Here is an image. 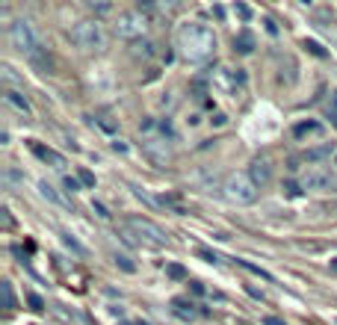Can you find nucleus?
Masks as SVG:
<instances>
[{"instance_id":"obj_5","label":"nucleus","mask_w":337,"mask_h":325,"mask_svg":"<svg viewBox=\"0 0 337 325\" xmlns=\"http://www.w3.org/2000/svg\"><path fill=\"white\" fill-rule=\"evenodd\" d=\"M71 42L80 50H104V42H107V39H104V30H101L98 21L86 18V21H77V24L71 27Z\"/></svg>"},{"instance_id":"obj_19","label":"nucleus","mask_w":337,"mask_h":325,"mask_svg":"<svg viewBox=\"0 0 337 325\" xmlns=\"http://www.w3.org/2000/svg\"><path fill=\"white\" fill-rule=\"evenodd\" d=\"M166 275L175 278V281H186V278H190V275H186V269H183L181 263H168L166 266Z\"/></svg>"},{"instance_id":"obj_14","label":"nucleus","mask_w":337,"mask_h":325,"mask_svg":"<svg viewBox=\"0 0 337 325\" xmlns=\"http://www.w3.org/2000/svg\"><path fill=\"white\" fill-rule=\"evenodd\" d=\"M39 193H42V198H45V201H50V204H57V207H68V201H65V198L60 195V189H53V186H50L48 181H42V183H39Z\"/></svg>"},{"instance_id":"obj_3","label":"nucleus","mask_w":337,"mask_h":325,"mask_svg":"<svg viewBox=\"0 0 337 325\" xmlns=\"http://www.w3.org/2000/svg\"><path fill=\"white\" fill-rule=\"evenodd\" d=\"M9 42H12L15 50H21L27 60H33V56H39L42 53V39H39V33L33 30V24L27 21V18H15L12 24H9Z\"/></svg>"},{"instance_id":"obj_4","label":"nucleus","mask_w":337,"mask_h":325,"mask_svg":"<svg viewBox=\"0 0 337 325\" xmlns=\"http://www.w3.org/2000/svg\"><path fill=\"white\" fill-rule=\"evenodd\" d=\"M124 228L130 231L133 237H139L142 245H154V248L168 245V234L160 228L157 222H151L148 216H127L124 219Z\"/></svg>"},{"instance_id":"obj_32","label":"nucleus","mask_w":337,"mask_h":325,"mask_svg":"<svg viewBox=\"0 0 337 325\" xmlns=\"http://www.w3.org/2000/svg\"><path fill=\"white\" fill-rule=\"evenodd\" d=\"M92 210H95L101 219H109V213H107V207H104V204H92Z\"/></svg>"},{"instance_id":"obj_24","label":"nucleus","mask_w":337,"mask_h":325,"mask_svg":"<svg viewBox=\"0 0 337 325\" xmlns=\"http://www.w3.org/2000/svg\"><path fill=\"white\" fill-rule=\"evenodd\" d=\"M305 48L311 50L313 56H320V60H325V56H328V53H325V48L320 45V42H308V39H305Z\"/></svg>"},{"instance_id":"obj_7","label":"nucleus","mask_w":337,"mask_h":325,"mask_svg":"<svg viewBox=\"0 0 337 325\" xmlns=\"http://www.w3.org/2000/svg\"><path fill=\"white\" fill-rule=\"evenodd\" d=\"M142 151H145V157L154 163V166H166L168 160H172V151H168V145L163 142V139H145L142 142Z\"/></svg>"},{"instance_id":"obj_15","label":"nucleus","mask_w":337,"mask_h":325,"mask_svg":"<svg viewBox=\"0 0 337 325\" xmlns=\"http://www.w3.org/2000/svg\"><path fill=\"white\" fill-rule=\"evenodd\" d=\"M234 50H240V53H252L254 50V36L249 30H240V33L234 36Z\"/></svg>"},{"instance_id":"obj_34","label":"nucleus","mask_w":337,"mask_h":325,"mask_svg":"<svg viewBox=\"0 0 337 325\" xmlns=\"http://www.w3.org/2000/svg\"><path fill=\"white\" fill-rule=\"evenodd\" d=\"M264 325H284V322H281L278 316H266V319H264Z\"/></svg>"},{"instance_id":"obj_18","label":"nucleus","mask_w":337,"mask_h":325,"mask_svg":"<svg viewBox=\"0 0 337 325\" xmlns=\"http://www.w3.org/2000/svg\"><path fill=\"white\" fill-rule=\"evenodd\" d=\"M172 304H175V313H178L181 319H193V316H195V311H193V308H186V301H183V299H175Z\"/></svg>"},{"instance_id":"obj_6","label":"nucleus","mask_w":337,"mask_h":325,"mask_svg":"<svg viewBox=\"0 0 337 325\" xmlns=\"http://www.w3.org/2000/svg\"><path fill=\"white\" fill-rule=\"evenodd\" d=\"M145 30H148V18H145L139 9L121 12L119 18H116V36L119 39H142Z\"/></svg>"},{"instance_id":"obj_20","label":"nucleus","mask_w":337,"mask_h":325,"mask_svg":"<svg viewBox=\"0 0 337 325\" xmlns=\"http://www.w3.org/2000/svg\"><path fill=\"white\" fill-rule=\"evenodd\" d=\"M60 237H62V242H65V245H68V248H71L74 254H86V248H83V245H80V242H77V240H74V237H71V234H68V231H62Z\"/></svg>"},{"instance_id":"obj_8","label":"nucleus","mask_w":337,"mask_h":325,"mask_svg":"<svg viewBox=\"0 0 337 325\" xmlns=\"http://www.w3.org/2000/svg\"><path fill=\"white\" fill-rule=\"evenodd\" d=\"M334 183H337L334 175L328 169H311L302 178V186H305V189H331Z\"/></svg>"},{"instance_id":"obj_35","label":"nucleus","mask_w":337,"mask_h":325,"mask_svg":"<svg viewBox=\"0 0 337 325\" xmlns=\"http://www.w3.org/2000/svg\"><path fill=\"white\" fill-rule=\"evenodd\" d=\"M213 124H216V127H222V124H225V116H222V112H219V116H213Z\"/></svg>"},{"instance_id":"obj_26","label":"nucleus","mask_w":337,"mask_h":325,"mask_svg":"<svg viewBox=\"0 0 337 325\" xmlns=\"http://www.w3.org/2000/svg\"><path fill=\"white\" fill-rule=\"evenodd\" d=\"M62 186H65L68 193H77V189H80V178H71V175H68V178L62 181Z\"/></svg>"},{"instance_id":"obj_16","label":"nucleus","mask_w":337,"mask_h":325,"mask_svg":"<svg viewBox=\"0 0 337 325\" xmlns=\"http://www.w3.org/2000/svg\"><path fill=\"white\" fill-rule=\"evenodd\" d=\"M311 133H323V124H320V121H302V124H296V127H293V136H296V139H302V136H311Z\"/></svg>"},{"instance_id":"obj_22","label":"nucleus","mask_w":337,"mask_h":325,"mask_svg":"<svg viewBox=\"0 0 337 325\" xmlns=\"http://www.w3.org/2000/svg\"><path fill=\"white\" fill-rule=\"evenodd\" d=\"M130 189H133V195H136V198H142L145 204L157 207V198H154V195H148V193H145V189H142V186H136V183H130Z\"/></svg>"},{"instance_id":"obj_23","label":"nucleus","mask_w":337,"mask_h":325,"mask_svg":"<svg viewBox=\"0 0 337 325\" xmlns=\"http://www.w3.org/2000/svg\"><path fill=\"white\" fill-rule=\"evenodd\" d=\"M116 266H121L124 272H136V263H133L127 254H119V252H116Z\"/></svg>"},{"instance_id":"obj_25","label":"nucleus","mask_w":337,"mask_h":325,"mask_svg":"<svg viewBox=\"0 0 337 325\" xmlns=\"http://www.w3.org/2000/svg\"><path fill=\"white\" fill-rule=\"evenodd\" d=\"M0 71H3V80H6V83H9V86H15V83H18V77H15L12 65H3V68H0Z\"/></svg>"},{"instance_id":"obj_12","label":"nucleus","mask_w":337,"mask_h":325,"mask_svg":"<svg viewBox=\"0 0 337 325\" xmlns=\"http://www.w3.org/2000/svg\"><path fill=\"white\" fill-rule=\"evenodd\" d=\"M249 178H252L257 186H266V183L272 181V166H269V160H252V166H249Z\"/></svg>"},{"instance_id":"obj_36","label":"nucleus","mask_w":337,"mask_h":325,"mask_svg":"<svg viewBox=\"0 0 337 325\" xmlns=\"http://www.w3.org/2000/svg\"><path fill=\"white\" fill-rule=\"evenodd\" d=\"M331 272H337V260H331Z\"/></svg>"},{"instance_id":"obj_2","label":"nucleus","mask_w":337,"mask_h":325,"mask_svg":"<svg viewBox=\"0 0 337 325\" xmlns=\"http://www.w3.org/2000/svg\"><path fill=\"white\" fill-rule=\"evenodd\" d=\"M257 183L249 178V171H231L228 178L222 181V195L228 198L231 204H240V207H246V204H254L257 201Z\"/></svg>"},{"instance_id":"obj_31","label":"nucleus","mask_w":337,"mask_h":325,"mask_svg":"<svg viewBox=\"0 0 337 325\" xmlns=\"http://www.w3.org/2000/svg\"><path fill=\"white\" fill-rule=\"evenodd\" d=\"M0 213H3V228H12V213H9V210H6V207H3V210H0Z\"/></svg>"},{"instance_id":"obj_37","label":"nucleus","mask_w":337,"mask_h":325,"mask_svg":"<svg viewBox=\"0 0 337 325\" xmlns=\"http://www.w3.org/2000/svg\"><path fill=\"white\" fill-rule=\"evenodd\" d=\"M331 163H334V169H337V154H334V157H331Z\"/></svg>"},{"instance_id":"obj_9","label":"nucleus","mask_w":337,"mask_h":325,"mask_svg":"<svg viewBox=\"0 0 337 325\" xmlns=\"http://www.w3.org/2000/svg\"><path fill=\"white\" fill-rule=\"evenodd\" d=\"M30 151L42 160V163H48L50 169H62L65 166V157L60 154V151H53V148H48V145H42V142H30Z\"/></svg>"},{"instance_id":"obj_30","label":"nucleus","mask_w":337,"mask_h":325,"mask_svg":"<svg viewBox=\"0 0 337 325\" xmlns=\"http://www.w3.org/2000/svg\"><path fill=\"white\" fill-rule=\"evenodd\" d=\"M136 53H142V56H151V53H154V45H151V42H142V45H136Z\"/></svg>"},{"instance_id":"obj_33","label":"nucleus","mask_w":337,"mask_h":325,"mask_svg":"<svg viewBox=\"0 0 337 325\" xmlns=\"http://www.w3.org/2000/svg\"><path fill=\"white\" fill-rule=\"evenodd\" d=\"M92 9H95V12H109L113 6H109V3H92Z\"/></svg>"},{"instance_id":"obj_39","label":"nucleus","mask_w":337,"mask_h":325,"mask_svg":"<svg viewBox=\"0 0 337 325\" xmlns=\"http://www.w3.org/2000/svg\"><path fill=\"white\" fill-rule=\"evenodd\" d=\"M136 325H148V322H136Z\"/></svg>"},{"instance_id":"obj_29","label":"nucleus","mask_w":337,"mask_h":325,"mask_svg":"<svg viewBox=\"0 0 337 325\" xmlns=\"http://www.w3.org/2000/svg\"><path fill=\"white\" fill-rule=\"evenodd\" d=\"M77 178H80V183H86V186H95V175H92V171H80V175H77Z\"/></svg>"},{"instance_id":"obj_28","label":"nucleus","mask_w":337,"mask_h":325,"mask_svg":"<svg viewBox=\"0 0 337 325\" xmlns=\"http://www.w3.org/2000/svg\"><path fill=\"white\" fill-rule=\"evenodd\" d=\"M234 9H237V15H240L242 21H249V18H252V9H249V6H246V3H237V6H234Z\"/></svg>"},{"instance_id":"obj_17","label":"nucleus","mask_w":337,"mask_h":325,"mask_svg":"<svg viewBox=\"0 0 337 325\" xmlns=\"http://www.w3.org/2000/svg\"><path fill=\"white\" fill-rule=\"evenodd\" d=\"M0 290H3V311H15V304H18V301H15L12 284H9V281H3V284H0Z\"/></svg>"},{"instance_id":"obj_1","label":"nucleus","mask_w":337,"mask_h":325,"mask_svg":"<svg viewBox=\"0 0 337 325\" xmlns=\"http://www.w3.org/2000/svg\"><path fill=\"white\" fill-rule=\"evenodd\" d=\"M178 48H181L183 60L190 62H204L213 56V50H216V36H213V30L204 24H186L181 27V33H178Z\"/></svg>"},{"instance_id":"obj_10","label":"nucleus","mask_w":337,"mask_h":325,"mask_svg":"<svg viewBox=\"0 0 337 325\" xmlns=\"http://www.w3.org/2000/svg\"><path fill=\"white\" fill-rule=\"evenodd\" d=\"M213 83H216L225 95H234V92H237V86L242 83V74L228 71V68H219V71L213 74Z\"/></svg>"},{"instance_id":"obj_27","label":"nucleus","mask_w":337,"mask_h":325,"mask_svg":"<svg viewBox=\"0 0 337 325\" xmlns=\"http://www.w3.org/2000/svg\"><path fill=\"white\" fill-rule=\"evenodd\" d=\"M27 301H30V308H33V311H45V299H42V296H36V293H33V296H30V299H27Z\"/></svg>"},{"instance_id":"obj_11","label":"nucleus","mask_w":337,"mask_h":325,"mask_svg":"<svg viewBox=\"0 0 337 325\" xmlns=\"http://www.w3.org/2000/svg\"><path fill=\"white\" fill-rule=\"evenodd\" d=\"M3 101H6V107H12L15 112H21L24 119H33V107H30V101H27L18 89H6V92H3Z\"/></svg>"},{"instance_id":"obj_38","label":"nucleus","mask_w":337,"mask_h":325,"mask_svg":"<svg viewBox=\"0 0 337 325\" xmlns=\"http://www.w3.org/2000/svg\"><path fill=\"white\" fill-rule=\"evenodd\" d=\"M121 325H136V322H121Z\"/></svg>"},{"instance_id":"obj_13","label":"nucleus","mask_w":337,"mask_h":325,"mask_svg":"<svg viewBox=\"0 0 337 325\" xmlns=\"http://www.w3.org/2000/svg\"><path fill=\"white\" fill-rule=\"evenodd\" d=\"M337 154V148L331 142H325V145H320V148H311V151H305L302 154V160L305 163H323V160H328V157H334Z\"/></svg>"},{"instance_id":"obj_21","label":"nucleus","mask_w":337,"mask_h":325,"mask_svg":"<svg viewBox=\"0 0 337 325\" xmlns=\"http://www.w3.org/2000/svg\"><path fill=\"white\" fill-rule=\"evenodd\" d=\"M325 116H328L331 124L337 127V92H331V98H328V104H325Z\"/></svg>"}]
</instances>
